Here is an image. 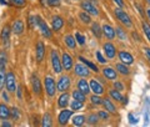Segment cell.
<instances>
[{"label": "cell", "instance_id": "1", "mask_svg": "<svg viewBox=\"0 0 150 127\" xmlns=\"http://www.w3.org/2000/svg\"><path fill=\"white\" fill-rule=\"evenodd\" d=\"M6 62H8V55L4 50L0 51V90L5 86L6 81Z\"/></svg>", "mask_w": 150, "mask_h": 127}, {"label": "cell", "instance_id": "2", "mask_svg": "<svg viewBox=\"0 0 150 127\" xmlns=\"http://www.w3.org/2000/svg\"><path fill=\"white\" fill-rule=\"evenodd\" d=\"M50 60H51V66H53L54 72H56V74L62 72L63 71V64H62V59L59 58V54L56 50H51Z\"/></svg>", "mask_w": 150, "mask_h": 127}, {"label": "cell", "instance_id": "3", "mask_svg": "<svg viewBox=\"0 0 150 127\" xmlns=\"http://www.w3.org/2000/svg\"><path fill=\"white\" fill-rule=\"evenodd\" d=\"M114 14H115V16L118 18V20H120L121 24L125 25L126 27H130L131 25H133V21H131L130 16L121 8H115L114 9Z\"/></svg>", "mask_w": 150, "mask_h": 127}, {"label": "cell", "instance_id": "4", "mask_svg": "<svg viewBox=\"0 0 150 127\" xmlns=\"http://www.w3.org/2000/svg\"><path fill=\"white\" fill-rule=\"evenodd\" d=\"M58 91V87H56L55 80L51 76H46L45 77V92L48 93L49 97L55 96V92Z\"/></svg>", "mask_w": 150, "mask_h": 127}, {"label": "cell", "instance_id": "5", "mask_svg": "<svg viewBox=\"0 0 150 127\" xmlns=\"http://www.w3.org/2000/svg\"><path fill=\"white\" fill-rule=\"evenodd\" d=\"M70 85H71L70 77L67 76V75H63V76H60L58 83H56V87H58V91L65 92V91H68L70 88Z\"/></svg>", "mask_w": 150, "mask_h": 127}, {"label": "cell", "instance_id": "6", "mask_svg": "<svg viewBox=\"0 0 150 127\" xmlns=\"http://www.w3.org/2000/svg\"><path fill=\"white\" fill-rule=\"evenodd\" d=\"M5 86H6V90L9 92H15L16 91V79H15V75L13 72H8L6 74V81H5Z\"/></svg>", "mask_w": 150, "mask_h": 127}, {"label": "cell", "instance_id": "7", "mask_svg": "<svg viewBox=\"0 0 150 127\" xmlns=\"http://www.w3.org/2000/svg\"><path fill=\"white\" fill-rule=\"evenodd\" d=\"M81 9H83L84 11H86L88 14H90V15H94V16L99 15V10H98L96 6L94 5L91 1H89V0L81 1Z\"/></svg>", "mask_w": 150, "mask_h": 127}, {"label": "cell", "instance_id": "8", "mask_svg": "<svg viewBox=\"0 0 150 127\" xmlns=\"http://www.w3.org/2000/svg\"><path fill=\"white\" fill-rule=\"evenodd\" d=\"M36 21H38V27L40 29V31H41V34H43V36H45L46 39L51 37V31L49 30V26L46 25V22H45L39 15H36Z\"/></svg>", "mask_w": 150, "mask_h": 127}, {"label": "cell", "instance_id": "9", "mask_svg": "<svg viewBox=\"0 0 150 127\" xmlns=\"http://www.w3.org/2000/svg\"><path fill=\"white\" fill-rule=\"evenodd\" d=\"M74 72L75 75H78L80 77H88L90 75V70H89V67L85 64H76L74 67Z\"/></svg>", "mask_w": 150, "mask_h": 127}, {"label": "cell", "instance_id": "10", "mask_svg": "<svg viewBox=\"0 0 150 127\" xmlns=\"http://www.w3.org/2000/svg\"><path fill=\"white\" fill-rule=\"evenodd\" d=\"M73 112H74L73 110H63L62 112H60L59 116H58V122H59V125H60V126L68 125L70 117L73 116Z\"/></svg>", "mask_w": 150, "mask_h": 127}, {"label": "cell", "instance_id": "11", "mask_svg": "<svg viewBox=\"0 0 150 127\" xmlns=\"http://www.w3.org/2000/svg\"><path fill=\"white\" fill-rule=\"evenodd\" d=\"M62 64H63V69L65 71H70L74 66V62H73V59L68 53H64L62 56Z\"/></svg>", "mask_w": 150, "mask_h": 127}, {"label": "cell", "instance_id": "12", "mask_svg": "<svg viewBox=\"0 0 150 127\" xmlns=\"http://www.w3.org/2000/svg\"><path fill=\"white\" fill-rule=\"evenodd\" d=\"M10 27H9L8 25H5L3 27L1 30V35H0V39H1V42L3 45L5 46V48H8L9 44H10Z\"/></svg>", "mask_w": 150, "mask_h": 127}, {"label": "cell", "instance_id": "13", "mask_svg": "<svg viewBox=\"0 0 150 127\" xmlns=\"http://www.w3.org/2000/svg\"><path fill=\"white\" fill-rule=\"evenodd\" d=\"M35 55H36V60L38 62H41L45 56V45L43 41H38L36 44V49H35Z\"/></svg>", "mask_w": 150, "mask_h": 127}, {"label": "cell", "instance_id": "14", "mask_svg": "<svg viewBox=\"0 0 150 127\" xmlns=\"http://www.w3.org/2000/svg\"><path fill=\"white\" fill-rule=\"evenodd\" d=\"M90 90L94 92V93H96V95H101L103 92H104V87H103V85L98 81V80L95 79H93L90 80Z\"/></svg>", "mask_w": 150, "mask_h": 127}, {"label": "cell", "instance_id": "15", "mask_svg": "<svg viewBox=\"0 0 150 127\" xmlns=\"http://www.w3.org/2000/svg\"><path fill=\"white\" fill-rule=\"evenodd\" d=\"M103 49H104L105 55L109 59H114L115 58V55H116V48L111 44V42H105L104 46H103Z\"/></svg>", "mask_w": 150, "mask_h": 127}, {"label": "cell", "instance_id": "16", "mask_svg": "<svg viewBox=\"0 0 150 127\" xmlns=\"http://www.w3.org/2000/svg\"><path fill=\"white\" fill-rule=\"evenodd\" d=\"M101 29H103V34H104L105 37H108L109 40H112V39L115 37V35H116V30H115L112 26L108 25V24H104Z\"/></svg>", "mask_w": 150, "mask_h": 127}, {"label": "cell", "instance_id": "17", "mask_svg": "<svg viewBox=\"0 0 150 127\" xmlns=\"http://www.w3.org/2000/svg\"><path fill=\"white\" fill-rule=\"evenodd\" d=\"M64 26V19L62 16H53L51 20V27L54 31H60Z\"/></svg>", "mask_w": 150, "mask_h": 127}, {"label": "cell", "instance_id": "18", "mask_svg": "<svg viewBox=\"0 0 150 127\" xmlns=\"http://www.w3.org/2000/svg\"><path fill=\"white\" fill-rule=\"evenodd\" d=\"M31 87H33V91H34L35 95H40L41 93V83L36 75H33L31 76Z\"/></svg>", "mask_w": 150, "mask_h": 127}, {"label": "cell", "instance_id": "19", "mask_svg": "<svg viewBox=\"0 0 150 127\" xmlns=\"http://www.w3.org/2000/svg\"><path fill=\"white\" fill-rule=\"evenodd\" d=\"M119 60H121V62L126 64V65H131L134 62V58L128 53V51H120L119 53Z\"/></svg>", "mask_w": 150, "mask_h": 127}, {"label": "cell", "instance_id": "20", "mask_svg": "<svg viewBox=\"0 0 150 127\" xmlns=\"http://www.w3.org/2000/svg\"><path fill=\"white\" fill-rule=\"evenodd\" d=\"M69 98H70V96H69V93H68L67 91L63 92L62 95L59 96L58 106L60 107V109H67V106L69 105Z\"/></svg>", "mask_w": 150, "mask_h": 127}, {"label": "cell", "instance_id": "21", "mask_svg": "<svg viewBox=\"0 0 150 127\" xmlns=\"http://www.w3.org/2000/svg\"><path fill=\"white\" fill-rule=\"evenodd\" d=\"M11 31H13L15 35L23 34V32H24V22H23L21 20H15V21L13 22Z\"/></svg>", "mask_w": 150, "mask_h": 127}, {"label": "cell", "instance_id": "22", "mask_svg": "<svg viewBox=\"0 0 150 127\" xmlns=\"http://www.w3.org/2000/svg\"><path fill=\"white\" fill-rule=\"evenodd\" d=\"M78 90H80L81 92L85 93V95H88V93L91 91L90 90V83H89L86 80H84V79L79 80V82H78Z\"/></svg>", "mask_w": 150, "mask_h": 127}, {"label": "cell", "instance_id": "23", "mask_svg": "<svg viewBox=\"0 0 150 127\" xmlns=\"http://www.w3.org/2000/svg\"><path fill=\"white\" fill-rule=\"evenodd\" d=\"M103 106H104V109L108 112H110V114H115L116 112V107L110 98H103Z\"/></svg>", "mask_w": 150, "mask_h": 127}, {"label": "cell", "instance_id": "24", "mask_svg": "<svg viewBox=\"0 0 150 127\" xmlns=\"http://www.w3.org/2000/svg\"><path fill=\"white\" fill-rule=\"evenodd\" d=\"M103 75L108 79V80H116V71L112 67H104L103 69Z\"/></svg>", "mask_w": 150, "mask_h": 127}, {"label": "cell", "instance_id": "25", "mask_svg": "<svg viewBox=\"0 0 150 127\" xmlns=\"http://www.w3.org/2000/svg\"><path fill=\"white\" fill-rule=\"evenodd\" d=\"M109 95L110 97L112 98V100H115V101H120V102H123V103H126L128 101H126V98H124L123 96L120 95V91H118L116 88H114V90H109Z\"/></svg>", "mask_w": 150, "mask_h": 127}, {"label": "cell", "instance_id": "26", "mask_svg": "<svg viewBox=\"0 0 150 127\" xmlns=\"http://www.w3.org/2000/svg\"><path fill=\"white\" fill-rule=\"evenodd\" d=\"M10 117V109L5 105V103H0V119L8 120Z\"/></svg>", "mask_w": 150, "mask_h": 127}, {"label": "cell", "instance_id": "27", "mask_svg": "<svg viewBox=\"0 0 150 127\" xmlns=\"http://www.w3.org/2000/svg\"><path fill=\"white\" fill-rule=\"evenodd\" d=\"M64 41H65V44L68 45V48H70V49L76 48V39H75L73 35H70V34L65 35L64 36Z\"/></svg>", "mask_w": 150, "mask_h": 127}, {"label": "cell", "instance_id": "28", "mask_svg": "<svg viewBox=\"0 0 150 127\" xmlns=\"http://www.w3.org/2000/svg\"><path fill=\"white\" fill-rule=\"evenodd\" d=\"M115 69H116V71H118L119 74H121V75H129L130 74V70H129V67L126 66V64H116L115 65Z\"/></svg>", "mask_w": 150, "mask_h": 127}, {"label": "cell", "instance_id": "29", "mask_svg": "<svg viewBox=\"0 0 150 127\" xmlns=\"http://www.w3.org/2000/svg\"><path fill=\"white\" fill-rule=\"evenodd\" d=\"M79 60H80L83 64H85V65H86V66H88L89 69H90V70H93V71H95V72H99V69H98V66H96L95 64L90 62V61H89V60H86L85 58H83V56H79Z\"/></svg>", "mask_w": 150, "mask_h": 127}, {"label": "cell", "instance_id": "30", "mask_svg": "<svg viewBox=\"0 0 150 127\" xmlns=\"http://www.w3.org/2000/svg\"><path fill=\"white\" fill-rule=\"evenodd\" d=\"M91 32L98 37V39H100V37H101V35H103V29L99 26V24H98V22H94V24L91 25Z\"/></svg>", "mask_w": 150, "mask_h": 127}, {"label": "cell", "instance_id": "31", "mask_svg": "<svg viewBox=\"0 0 150 127\" xmlns=\"http://www.w3.org/2000/svg\"><path fill=\"white\" fill-rule=\"evenodd\" d=\"M85 116H83V115H76V116H74L73 117V125L74 126H83L84 123H85Z\"/></svg>", "mask_w": 150, "mask_h": 127}, {"label": "cell", "instance_id": "32", "mask_svg": "<svg viewBox=\"0 0 150 127\" xmlns=\"http://www.w3.org/2000/svg\"><path fill=\"white\" fill-rule=\"evenodd\" d=\"M73 97L75 98V100H79V101H81V102H84L86 100V95L84 92H81L80 90H75V91H73Z\"/></svg>", "mask_w": 150, "mask_h": 127}, {"label": "cell", "instance_id": "33", "mask_svg": "<svg viewBox=\"0 0 150 127\" xmlns=\"http://www.w3.org/2000/svg\"><path fill=\"white\" fill-rule=\"evenodd\" d=\"M83 106H84V102L81 101H79V100H74L70 102V107H71V110L73 111H78V110H81L83 109Z\"/></svg>", "mask_w": 150, "mask_h": 127}, {"label": "cell", "instance_id": "34", "mask_svg": "<svg viewBox=\"0 0 150 127\" xmlns=\"http://www.w3.org/2000/svg\"><path fill=\"white\" fill-rule=\"evenodd\" d=\"M79 19H80L84 24H90V22H91L90 14H88L86 11H81L80 14H79Z\"/></svg>", "mask_w": 150, "mask_h": 127}, {"label": "cell", "instance_id": "35", "mask_svg": "<svg viewBox=\"0 0 150 127\" xmlns=\"http://www.w3.org/2000/svg\"><path fill=\"white\" fill-rule=\"evenodd\" d=\"M98 121H99V115H95V114H90V115H89L88 117H86V122H88V123L89 125H96L98 123Z\"/></svg>", "mask_w": 150, "mask_h": 127}, {"label": "cell", "instance_id": "36", "mask_svg": "<svg viewBox=\"0 0 150 127\" xmlns=\"http://www.w3.org/2000/svg\"><path fill=\"white\" fill-rule=\"evenodd\" d=\"M53 125V121H51V116H50V114H46L43 116V121H41V126H44V127H49V126H51Z\"/></svg>", "mask_w": 150, "mask_h": 127}, {"label": "cell", "instance_id": "37", "mask_svg": "<svg viewBox=\"0 0 150 127\" xmlns=\"http://www.w3.org/2000/svg\"><path fill=\"white\" fill-rule=\"evenodd\" d=\"M10 117L13 120H19L20 119V111H19V109H16V107L10 109Z\"/></svg>", "mask_w": 150, "mask_h": 127}, {"label": "cell", "instance_id": "38", "mask_svg": "<svg viewBox=\"0 0 150 127\" xmlns=\"http://www.w3.org/2000/svg\"><path fill=\"white\" fill-rule=\"evenodd\" d=\"M9 3H11L14 6L18 8H23L26 5V0H9Z\"/></svg>", "mask_w": 150, "mask_h": 127}, {"label": "cell", "instance_id": "39", "mask_svg": "<svg viewBox=\"0 0 150 127\" xmlns=\"http://www.w3.org/2000/svg\"><path fill=\"white\" fill-rule=\"evenodd\" d=\"M90 101H91V103H93V105H101V103H103V98H100L99 97V95H96V93H95V95H93L91 97H90Z\"/></svg>", "mask_w": 150, "mask_h": 127}, {"label": "cell", "instance_id": "40", "mask_svg": "<svg viewBox=\"0 0 150 127\" xmlns=\"http://www.w3.org/2000/svg\"><path fill=\"white\" fill-rule=\"evenodd\" d=\"M116 35L119 36V39L121 41H125L126 40V34H125V31L121 29V27H116Z\"/></svg>", "mask_w": 150, "mask_h": 127}, {"label": "cell", "instance_id": "41", "mask_svg": "<svg viewBox=\"0 0 150 127\" xmlns=\"http://www.w3.org/2000/svg\"><path fill=\"white\" fill-rule=\"evenodd\" d=\"M143 30H144L145 35H146V37H148L149 42H150V25L148 24L146 21H144V22H143Z\"/></svg>", "mask_w": 150, "mask_h": 127}, {"label": "cell", "instance_id": "42", "mask_svg": "<svg viewBox=\"0 0 150 127\" xmlns=\"http://www.w3.org/2000/svg\"><path fill=\"white\" fill-rule=\"evenodd\" d=\"M75 39H76V42L79 45H84L85 44V36H83L80 32H76V34H75Z\"/></svg>", "mask_w": 150, "mask_h": 127}, {"label": "cell", "instance_id": "43", "mask_svg": "<svg viewBox=\"0 0 150 127\" xmlns=\"http://www.w3.org/2000/svg\"><path fill=\"white\" fill-rule=\"evenodd\" d=\"M46 3H48V5H49V6L55 8V6H59V5H60L62 0H46Z\"/></svg>", "mask_w": 150, "mask_h": 127}, {"label": "cell", "instance_id": "44", "mask_svg": "<svg viewBox=\"0 0 150 127\" xmlns=\"http://www.w3.org/2000/svg\"><path fill=\"white\" fill-rule=\"evenodd\" d=\"M98 115H99V119L100 120H109V114H108L106 111H99L98 112Z\"/></svg>", "mask_w": 150, "mask_h": 127}, {"label": "cell", "instance_id": "45", "mask_svg": "<svg viewBox=\"0 0 150 127\" xmlns=\"http://www.w3.org/2000/svg\"><path fill=\"white\" fill-rule=\"evenodd\" d=\"M96 58H98V61H99L100 64H105V62H106L105 58H104V56L101 55V53H100V51H98V53H96Z\"/></svg>", "mask_w": 150, "mask_h": 127}, {"label": "cell", "instance_id": "46", "mask_svg": "<svg viewBox=\"0 0 150 127\" xmlns=\"http://www.w3.org/2000/svg\"><path fill=\"white\" fill-rule=\"evenodd\" d=\"M114 88H116L118 91H123L124 90V85L121 82H119V81H115L114 82Z\"/></svg>", "mask_w": 150, "mask_h": 127}, {"label": "cell", "instance_id": "47", "mask_svg": "<svg viewBox=\"0 0 150 127\" xmlns=\"http://www.w3.org/2000/svg\"><path fill=\"white\" fill-rule=\"evenodd\" d=\"M29 24H30V27H35V25H38V21H36V16H30L29 19Z\"/></svg>", "mask_w": 150, "mask_h": 127}, {"label": "cell", "instance_id": "48", "mask_svg": "<svg viewBox=\"0 0 150 127\" xmlns=\"http://www.w3.org/2000/svg\"><path fill=\"white\" fill-rule=\"evenodd\" d=\"M16 95H18L19 100H21V98H23V87L21 86H18V88H16Z\"/></svg>", "mask_w": 150, "mask_h": 127}, {"label": "cell", "instance_id": "49", "mask_svg": "<svg viewBox=\"0 0 150 127\" xmlns=\"http://www.w3.org/2000/svg\"><path fill=\"white\" fill-rule=\"evenodd\" d=\"M128 117H129V122H130L131 125H134V123H137V122H138V120L135 119L133 114H129V115H128Z\"/></svg>", "mask_w": 150, "mask_h": 127}, {"label": "cell", "instance_id": "50", "mask_svg": "<svg viewBox=\"0 0 150 127\" xmlns=\"http://www.w3.org/2000/svg\"><path fill=\"white\" fill-rule=\"evenodd\" d=\"M116 5H118L119 8H124L125 6V3H124V0H112Z\"/></svg>", "mask_w": 150, "mask_h": 127}, {"label": "cell", "instance_id": "51", "mask_svg": "<svg viewBox=\"0 0 150 127\" xmlns=\"http://www.w3.org/2000/svg\"><path fill=\"white\" fill-rule=\"evenodd\" d=\"M1 97H3V100L5 101V102L10 101V100H9V96H8V93H6V92H3V93H1Z\"/></svg>", "mask_w": 150, "mask_h": 127}, {"label": "cell", "instance_id": "52", "mask_svg": "<svg viewBox=\"0 0 150 127\" xmlns=\"http://www.w3.org/2000/svg\"><path fill=\"white\" fill-rule=\"evenodd\" d=\"M144 51H145V54H146L148 59H149V61H150V49H149V48H144Z\"/></svg>", "mask_w": 150, "mask_h": 127}, {"label": "cell", "instance_id": "53", "mask_svg": "<svg viewBox=\"0 0 150 127\" xmlns=\"http://www.w3.org/2000/svg\"><path fill=\"white\" fill-rule=\"evenodd\" d=\"M135 6H137V8L139 9V13H140V14H142V15L144 16V11H143V8H142V6H140V5H139V4H135Z\"/></svg>", "mask_w": 150, "mask_h": 127}, {"label": "cell", "instance_id": "54", "mask_svg": "<svg viewBox=\"0 0 150 127\" xmlns=\"http://www.w3.org/2000/svg\"><path fill=\"white\" fill-rule=\"evenodd\" d=\"M0 4H1V5H8L9 1L8 0H0Z\"/></svg>", "mask_w": 150, "mask_h": 127}, {"label": "cell", "instance_id": "55", "mask_svg": "<svg viewBox=\"0 0 150 127\" xmlns=\"http://www.w3.org/2000/svg\"><path fill=\"white\" fill-rule=\"evenodd\" d=\"M1 126H4V127H5V126H11V123H10V122H8V121H4L1 123Z\"/></svg>", "mask_w": 150, "mask_h": 127}, {"label": "cell", "instance_id": "56", "mask_svg": "<svg viewBox=\"0 0 150 127\" xmlns=\"http://www.w3.org/2000/svg\"><path fill=\"white\" fill-rule=\"evenodd\" d=\"M133 37H134V39L137 37V41H140V37L138 36V34H135V32H133Z\"/></svg>", "mask_w": 150, "mask_h": 127}, {"label": "cell", "instance_id": "57", "mask_svg": "<svg viewBox=\"0 0 150 127\" xmlns=\"http://www.w3.org/2000/svg\"><path fill=\"white\" fill-rule=\"evenodd\" d=\"M148 16H149V20H150V9L148 10Z\"/></svg>", "mask_w": 150, "mask_h": 127}, {"label": "cell", "instance_id": "58", "mask_svg": "<svg viewBox=\"0 0 150 127\" xmlns=\"http://www.w3.org/2000/svg\"><path fill=\"white\" fill-rule=\"evenodd\" d=\"M146 3L149 4V5H150V0H146Z\"/></svg>", "mask_w": 150, "mask_h": 127}, {"label": "cell", "instance_id": "59", "mask_svg": "<svg viewBox=\"0 0 150 127\" xmlns=\"http://www.w3.org/2000/svg\"><path fill=\"white\" fill-rule=\"evenodd\" d=\"M76 1H79V0H76Z\"/></svg>", "mask_w": 150, "mask_h": 127}]
</instances>
